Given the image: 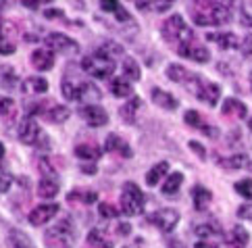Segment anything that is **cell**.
Masks as SVG:
<instances>
[{
    "mask_svg": "<svg viewBox=\"0 0 252 248\" xmlns=\"http://www.w3.org/2000/svg\"><path fill=\"white\" fill-rule=\"evenodd\" d=\"M140 98L138 96H133V98L129 100V102H125L123 106H121V119L125 121V123H133L136 121V113H138V109H140Z\"/></svg>",
    "mask_w": 252,
    "mask_h": 248,
    "instance_id": "cell-30",
    "label": "cell"
},
{
    "mask_svg": "<svg viewBox=\"0 0 252 248\" xmlns=\"http://www.w3.org/2000/svg\"><path fill=\"white\" fill-rule=\"evenodd\" d=\"M100 155H102V150L98 146H94V144H79V146H75V156L84 158V161H96Z\"/></svg>",
    "mask_w": 252,
    "mask_h": 248,
    "instance_id": "cell-31",
    "label": "cell"
},
{
    "mask_svg": "<svg viewBox=\"0 0 252 248\" xmlns=\"http://www.w3.org/2000/svg\"><path fill=\"white\" fill-rule=\"evenodd\" d=\"M46 119L50 121V123H65L67 119H69V115H71V111L67 109V106H63V104H57V106H52V109H48L46 113Z\"/></svg>",
    "mask_w": 252,
    "mask_h": 248,
    "instance_id": "cell-33",
    "label": "cell"
},
{
    "mask_svg": "<svg viewBox=\"0 0 252 248\" xmlns=\"http://www.w3.org/2000/svg\"><path fill=\"white\" fill-rule=\"evenodd\" d=\"M217 163L225 169H250L252 156L248 155H233V156H219Z\"/></svg>",
    "mask_w": 252,
    "mask_h": 248,
    "instance_id": "cell-16",
    "label": "cell"
},
{
    "mask_svg": "<svg viewBox=\"0 0 252 248\" xmlns=\"http://www.w3.org/2000/svg\"><path fill=\"white\" fill-rule=\"evenodd\" d=\"M160 31H163V38L171 44H175L177 48L184 46V44L194 42V31L188 28V23L184 21L182 15H171L169 19L163 23Z\"/></svg>",
    "mask_w": 252,
    "mask_h": 248,
    "instance_id": "cell-2",
    "label": "cell"
},
{
    "mask_svg": "<svg viewBox=\"0 0 252 248\" xmlns=\"http://www.w3.org/2000/svg\"><path fill=\"white\" fill-rule=\"evenodd\" d=\"M177 55H182L184 59L196 61V63H209V61H211L209 48H204L202 44H196V42H190V44H184V46H179L177 48Z\"/></svg>",
    "mask_w": 252,
    "mask_h": 248,
    "instance_id": "cell-10",
    "label": "cell"
},
{
    "mask_svg": "<svg viewBox=\"0 0 252 248\" xmlns=\"http://www.w3.org/2000/svg\"><path fill=\"white\" fill-rule=\"evenodd\" d=\"M4 153H6V150H4V144H2V142H0V158L4 156Z\"/></svg>",
    "mask_w": 252,
    "mask_h": 248,
    "instance_id": "cell-56",
    "label": "cell"
},
{
    "mask_svg": "<svg viewBox=\"0 0 252 248\" xmlns=\"http://www.w3.org/2000/svg\"><path fill=\"white\" fill-rule=\"evenodd\" d=\"M194 94L198 96V100L206 102L209 106H217L219 98H221V88L217 84L209 82V79H196V88H194Z\"/></svg>",
    "mask_w": 252,
    "mask_h": 248,
    "instance_id": "cell-6",
    "label": "cell"
},
{
    "mask_svg": "<svg viewBox=\"0 0 252 248\" xmlns=\"http://www.w3.org/2000/svg\"><path fill=\"white\" fill-rule=\"evenodd\" d=\"M44 242L48 248H71L75 242V227L69 219L57 221V225H52L44 234Z\"/></svg>",
    "mask_w": 252,
    "mask_h": 248,
    "instance_id": "cell-3",
    "label": "cell"
},
{
    "mask_svg": "<svg viewBox=\"0 0 252 248\" xmlns=\"http://www.w3.org/2000/svg\"><path fill=\"white\" fill-rule=\"evenodd\" d=\"M192 198H194V207L198 211H204L206 207L211 205L213 194H211V190H206L204 186H194L192 188Z\"/></svg>",
    "mask_w": 252,
    "mask_h": 248,
    "instance_id": "cell-21",
    "label": "cell"
},
{
    "mask_svg": "<svg viewBox=\"0 0 252 248\" xmlns=\"http://www.w3.org/2000/svg\"><path fill=\"white\" fill-rule=\"evenodd\" d=\"M152 100H155V104H158L160 109H167V111H175L179 104L173 94L160 90V88H152Z\"/></svg>",
    "mask_w": 252,
    "mask_h": 248,
    "instance_id": "cell-18",
    "label": "cell"
},
{
    "mask_svg": "<svg viewBox=\"0 0 252 248\" xmlns=\"http://www.w3.org/2000/svg\"><path fill=\"white\" fill-rule=\"evenodd\" d=\"M4 2H6V0H0V6H2V4H4Z\"/></svg>",
    "mask_w": 252,
    "mask_h": 248,
    "instance_id": "cell-59",
    "label": "cell"
},
{
    "mask_svg": "<svg viewBox=\"0 0 252 248\" xmlns=\"http://www.w3.org/2000/svg\"><path fill=\"white\" fill-rule=\"evenodd\" d=\"M100 8L106 13H113L119 21H129V13L121 6L119 0H100Z\"/></svg>",
    "mask_w": 252,
    "mask_h": 248,
    "instance_id": "cell-23",
    "label": "cell"
},
{
    "mask_svg": "<svg viewBox=\"0 0 252 248\" xmlns=\"http://www.w3.org/2000/svg\"><path fill=\"white\" fill-rule=\"evenodd\" d=\"M44 42H46V46L52 52H63V55H69V52H75L79 48V44L73 38H69V35H65V33H59V31L48 33Z\"/></svg>",
    "mask_w": 252,
    "mask_h": 248,
    "instance_id": "cell-7",
    "label": "cell"
},
{
    "mask_svg": "<svg viewBox=\"0 0 252 248\" xmlns=\"http://www.w3.org/2000/svg\"><path fill=\"white\" fill-rule=\"evenodd\" d=\"M82 171H84V173H90V175H94V173H96V165H84V167H82Z\"/></svg>",
    "mask_w": 252,
    "mask_h": 248,
    "instance_id": "cell-53",
    "label": "cell"
},
{
    "mask_svg": "<svg viewBox=\"0 0 252 248\" xmlns=\"http://www.w3.org/2000/svg\"><path fill=\"white\" fill-rule=\"evenodd\" d=\"M57 213H59V205H55V202H48V205H40V207H35L32 213H30V223L35 225V227H40L44 223H48L50 219H55L57 217Z\"/></svg>",
    "mask_w": 252,
    "mask_h": 248,
    "instance_id": "cell-12",
    "label": "cell"
},
{
    "mask_svg": "<svg viewBox=\"0 0 252 248\" xmlns=\"http://www.w3.org/2000/svg\"><path fill=\"white\" fill-rule=\"evenodd\" d=\"M150 221L160 229V232L169 234V232H173L175 225L179 223V213L175 209H160L150 217Z\"/></svg>",
    "mask_w": 252,
    "mask_h": 248,
    "instance_id": "cell-8",
    "label": "cell"
},
{
    "mask_svg": "<svg viewBox=\"0 0 252 248\" xmlns=\"http://www.w3.org/2000/svg\"><path fill=\"white\" fill-rule=\"evenodd\" d=\"M100 96H102L100 90H98L92 82L79 84V100H98Z\"/></svg>",
    "mask_w": 252,
    "mask_h": 248,
    "instance_id": "cell-36",
    "label": "cell"
},
{
    "mask_svg": "<svg viewBox=\"0 0 252 248\" xmlns=\"http://www.w3.org/2000/svg\"><path fill=\"white\" fill-rule=\"evenodd\" d=\"M0 115H2L4 119H13L17 115V104L13 98H8V96L0 98Z\"/></svg>",
    "mask_w": 252,
    "mask_h": 248,
    "instance_id": "cell-37",
    "label": "cell"
},
{
    "mask_svg": "<svg viewBox=\"0 0 252 248\" xmlns=\"http://www.w3.org/2000/svg\"><path fill=\"white\" fill-rule=\"evenodd\" d=\"M17 50V28L13 23H0V55H13Z\"/></svg>",
    "mask_w": 252,
    "mask_h": 248,
    "instance_id": "cell-9",
    "label": "cell"
},
{
    "mask_svg": "<svg viewBox=\"0 0 252 248\" xmlns=\"http://www.w3.org/2000/svg\"><path fill=\"white\" fill-rule=\"evenodd\" d=\"M206 40L215 42V44H217L219 48H223V50H233V48H240V46H242V40L238 38L236 33H231V31L209 33V35H206Z\"/></svg>",
    "mask_w": 252,
    "mask_h": 248,
    "instance_id": "cell-14",
    "label": "cell"
},
{
    "mask_svg": "<svg viewBox=\"0 0 252 248\" xmlns=\"http://www.w3.org/2000/svg\"><path fill=\"white\" fill-rule=\"evenodd\" d=\"M44 17L46 19H59V17H63V11L61 8H48V11H44Z\"/></svg>",
    "mask_w": 252,
    "mask_h": 248,
    "instance_id": "cell-50",
    "label": "cell"
},
{
    "mask_svg": "<svg viewBox=\"0 0 252 248\" xmlns=\"http://www.w3.org/2000/svg\"><path fill=\"white\" fill-rule=\"evenodd\" d=\"M229 244L231 246H236V248H244L246 244H248V240H250V234L246 232L242 225H233V229L229 232Z\"/></svg>",
    "mask_w": 252,
    "mask_h": 248,
    "instance_id": "cell-29",
    "label": "cell"
},
{
    "mask_svg": "<svg viewBox=\"0 0 252 248\" xmlns=\"http://www.w3.org/2000/svg\"><path fill=\"white\" fill-rule=\"evenodd\" d=\"M175 4V0H152V11H157V13H167L171 6Z\"/></svg>",
    "mask_w": 252,
    "mask_h": 248,
    "instance_id": "cell-44",
    "label": "cell"
},
{
    "mask_svg": "<svg viewBox=\"0 0 252 248\" xmlns=\"http://www.w3.org/2000/svg\"><path fill=\"white\" fill-rule=\"evenodd\" d=\"M167 173H169V163H167V161H160V163H157V165L146 173V184L152 188V186H157Z\"/></svg>",
    "mask_w": 252,
    "mask_h": 248,
    "instance_id": "cell-28",
    "label": "cell"
},
{
    "mask_svg": "<svg viewBox=\"0 0 252 248\" xmlns=\"http://www.w3.org/2000/svg\"><path fill=\"white\" fill-rule=\"evenodd\" d=\"M192 19L200 28H219L231 21L229 0H196Z\"/></svg>",
    "mask_w": 252,
    "mask_h": 248,
    "instance_id": "cell-1",
    "label": "cell"
},
{
    "mask_svg": "<svg viewBox=\"0 0 252 248\" xmlns=\"http://www.w3.org/2000/svg\"><path fill=\"white\" fill-rule=\"evenodd\" d=\"M194 248H219V246H215V244H209V242H198Z\"/></svg>",
    "mask_w": 252,
    "mask_h": 248,
    "instance_id": "cell-54",
    "label": "cell"
},
{
    "mask_svg": "<svg viewBox=\"0 0 252 248\" xmlns=\"http://www.w3.org/2000/svg\"><path fill=\"white\" fill-rule=\"evenodd\" d=\"M240 48H242V52H244L246 57H248V55H252V33L248 35V38H246L244 42H242V46H240Z\"/></svg>",
    "mask_w": 252,
    "mask_h": 248,
    "instance_id": "cell-49",
    "label": "cell"
},
{
    "mask_svg": "<svg viewBox=\"0 0 252 248\" xmlns=\"http://www.w3.org/2000/svg\"><path fill=\"white\" fill-rule=\"evenodd\" d=\"M71 202L73 200H82L86 202V205H92V202H96L98 198V194L96 192H82V190H73V192H69V196H67Z\"/></svg>",
    "mask_w": 252,
    "mask_h": 248,
    "instance_id": "cell-38",
    "label": "cell"
},
{
    "mask_svg": "<svg viewBox=\"0 0 252 248\" xmlns=\"http://www.w3.org/2000/svg\"><path fill=\"white\" fill-rule=\"evenodd\" d=\"M98 213H100V217H104V219H113L119 215V211L113 205H109V202H100V205H98Z\"/></svg>",
    "mask_w": 252,
    "mask_h": 248,
    "instance_id": "cell-43",
    "label": "cell"
},
{
    "mask_svg": "<svg viewBox=\"0 0 252 248\" xmlns=\"http://www.w3.org/2000/svg\"><path fill=\"white\" fill-rule=\"evenodd\" d=\"M38 194H40V198H55L59 194L57 177H42L38 182Z\"/></svg>",
    "mask_w": 252,
    "mask_h": 248,
    "instance_id": "cell-20",
    "label": "cell"
},
{
    "mask_svg": "<svg viewBox=\"0 0 252 248\" xmlns=\"http://www.w3.org/2000/svg\"><path fill=\"white\" fill-rule=\"evenodd\" d=\"M79 113H82L84 121L88 123L90 127H102V125L109 123V115H106V111L102 109V106H98V104H88Z\"/></svg>",
    "mask_w": 252,
    "mask_h": 248,
    "instance_id": "cell-11",
    "label": "cell"
},
{
    "mask_svg": "<svg viewBox=\"0 0 252 248\" xmlns=\"http://www.w3.org/2000/svg\"><path fill=\"white\" fill-rule=\"evenodd\" d=\"M250 90H252V73H250Z\"/></svg>",
    "mask_w": 252,
    "mask_h": 248,
    "instance_id": "cell-58",
    "label": "cell"
},
{
    "mask_svg": "<svg viewBox=\"0 0 252 248\" xmlns=\"http://www.w3.org/2000/svg\"><path fill=\"white\" fill-rule=\"evenodd\" d=\"M32 65L38 71H50L55 65V52L50 48H35L32 52Z\"/></svg>",
    "mask_w": 252,
    "mask_h": 248,
    "instance_id": "cell-15",
    "label": "cell"
},
{
    "mask_svg": "<svg viewBox=\"0 0 252 248\" xmlns=\"http://www.w3.org/2000/svg\"><path fill=\"white\" fill-rule=\"evenodd\" d=\"M171 248H186V246L179 242V240H173V242H171Z\"/></svg>",
    "mask_w": 252,
    "mask_h": 248,
    "instance_id": "cell-55",
    "label": "cell"
},
{
    "mask_svg": "<svg viewBox=\"0 0 252 248\" xmlns=\"http://www.w3.org/2000/svg\"><path fill=\"white\" fill-rule=\"evenodd\" d=\"M111 92L117 96V98H127V96L133 94L131 82L125 77H115V79H111Z\"/></svg>",
    "mask_w": 252,
    "mask_h": 248,
    "instance_id": "cell-22",
    "label": "cell"
},
{
    "mask_svg": "<svg viewBox=\"0 0 252 248\" xmlns=\"http://www.w3.org/2000/svg\"><path fill=\"white\" fill-rule=\"evenodd\" d=\"M61 90H63V96H65L67 100H71V102H79V86L71 84V82H63Z\"/></svg>",
    "mask_w": 252,
    "mask_h": 248,
    "instance_id": "cell-39",
    "label": "cell"
},
{
    "mask_svg": "<svg viewBox=\"0 0 252 248\" xmlns=\"http://www.w3.org/2000/svg\"><path fill=\"white\" fill-rule=\"evenodd\" d=\"M188 146H190V150L194 155H198L200 158H206V150H204V146L200 144V142H196V140H190L188 142Z\"/></svg>",
    "mask_w": 252,
    "mask_h": 248,
    "instance_id": "cell-45",
    "label": "cell"
},
{
    "mask_svg": "<svg viewBox=\"0 0 252 248\" xmlns=\"http://www.w3.org/2000/svg\"><path fill=\"white\" fill-rule=\"evenodd\" d=\"M236 192L238 194H242L244 198H252V180H240V182H236Z\"/></svg>",
    "mask_w": 252,
    "mask_h": 248,
    "instance_id": "cell-42",
    "label": "cell"
},
{
    "mask_svg": "<svg viewBox=\"0 0 252 248\" xmlns=\"http://www.w3.org/2000/svg\"><path fill=\"white\" fill-rule=\"evenodd\" d=\"M238 217H240V219L252 221V202H246V205H242V207L238 209Z\"/></svg>",
    "mask_w": 252,
    "mask_h": 248,
    "instance_id": "cell-47",
    "label": "cell"
},
{
    "mask_svg": "<svg viewBox=\"0 0 252 248\" xmlns=\"http://www.w3.org/2000/svg\"><path fill=\"white\" fill-rule=\"evenodd\" d=\"M242 23H244L246 28H252V17H248L246 11H242Z\"/></svg>",
    "mask_w": 252,
    "mask_h": 248,
    "instance_id": "cell-52",
    "label": "cell"
},
{
    "mask_svg": "<svg viewBox=\"0 0 252 248\" xmlns=\"http://www.w3.org/2000/svg\"><path fill=\"white\" fill-rule=\"evenodd\" d=\"M184 121L188 123V125L198 127V129H204L206 127V123H204V119L200 117V113H198V111H186Z\"/></svg>",
    "mask_w": 252,
    "mask_h": 248,
    "instance_id": "cell-40",
    "label": "cell"
},
{
    "mask_svg": "<svg viewBox=\"0 0 252 248\" xmlns=\"http://www.w3.org/2000/svg\"><path fill=\"white\" fill-rule=\"evenodd\" d=\"M182 182H184V173H179V171H175V173H171L169 177H167V182L163 184V194L165 196H171V194H175L177 190H179V186H182Z\"/></svg>",
    "mask_w": 252,
    "mask_h": 248,
    "instance_id": "cell-34",
    "label": "cell"
},
{
    "mask_svg": "<svg viewBox=\"0 0 252 248\" xmlns=\"http://www.w3.org/2000/svg\"><path fill=\"white\" fill-rule=\"evenodd\" d=\"M121 71H123V77H125V79H129V82H138V79L142 77V71H140L138 61H133V59H129V57H125V59H123Z\"/></svg>",
    "mask_w": 252,
    "mask_h": 248,
    "instance_id": "cell-26",
    "label": "cell"
},
{
    "mask_svg": "<svg viewBox=\"0 0 252 248\" xmlns=\"http://www.w3.org/2000/svg\"><path fill=\"white\" fill-rule=\"evenodd\" d=\"M8 244H11V248H35L32 238L28 234L19 232V229H11L8 232Z\"/></svg>",
    "mask_w": 252,
    "mask_h": 248,
    "instance_id": "cell-27",
    "label": "cell"
},
{
    "mask_svg": "<svg viewBox=\"0 0 252 248\" xmlns=\"http://www.w3.org/2000/svg\"><path fill=\"white\" fill-rule=\"evenodd\" d=\"M23 92H32V94H44V92H48V82L44 77H38V75H33V77H28L23 82Z\"/></svg>",
    "mask_w": 252,
    "mask_h": 248,
    "instance_id": "cell-25",
    "label": "cell"
},
{
    "mask_svg": "<svg viewBox=\"0 0 252 248\" xmlns=\"http://www.w3.org/2000/svg\"><path fill=\"white\" fill-rule=\"evenodd\" d=\"M8 188H11V177L0 171V194H4Z\"/></svg>",
    "mask_w": 252,
    "mask_h": 248,
    "instance_id": "cell-48",
    "label": "cell"
},
{
    "mask_svg": "<svg viewBox=\"0 0 252 248\" xmlns=\"http://www.w3.org/2000/svg\"><path fill=\"white\" fill-rule=\"evenodd\" d=\"M129 232H131L129 223H119V225H117V234H119V236H129Z\"/></svg>",
    "mask_w": 252,
    "mask_h": 248,
    "instance_id": "cell-51",
    "label": "cell"
},
{
    "mask_svg": "<svg viewBox=\"0 0 252 248\" xmlns=\"http://www.w3.org/2000/svg\"><path fill=\"white\" fill-rule=\"evenodd\" d=\"M194 234L202 240H209V238H219L221 236V227L217 223H200L194 227Z\"/></svg>",
    "mask_w": 252,
    "mask_h": 248,
    "instance_id": "cell-32",
    "label": "cell"
},
{
    "mask_svg": "<svg viewBox=\"0 0 252 248\" xmlns=\"http://www.w3.org/2000/svg\"><path fill=\"white\" fill-rule=\"evenodd\" d=\"M104 148L109 150V153H119V155H123L125 158H129V156L133 155L127 142H123L119 136H115V134H111L109 138H106V142H104Z\"/></svg>",
    "mask_w": 252,
    "mask_h": 248,
    "instance_id": "cell-19",
    "label": "cell"
},
{
    "mask_svg": "<svg viewBox=\"0 0 252 248\" xmlns=\"http://www.w3.org/2000/svg\"><path fill=\"white\" fill-rule=\"evenodd\" d=\"M223 115H236V117H240V119H244L246 115H248V109H246V104L244 102H240L238 98H225V102H223Z\"/></svg>",
    "mask_w": 252,
    "mask_h": 248,
    "instance_id": "cell-24",
    "label": "cell"
},
{
    "mask_svg": "<svg viewBox=\"0 0 252 248\" xmlns=\"http://www.w3.org/2000/svg\"><path fill=\"white\" fill-rule=\"evenodd\" d=\"M40 138V125L35 123L33 117H25L21 121V125H19V140L23 142V144H35Z\"/></svg>",
    "mask_w": 252,
    "mask_h": 248,
    "instance_id": "cell-13",
    "label": "cell"
},
{
    "mask_svg": "<svg viewBox=\"0 0 252 248\" xmlns=\"http://www.w3.org/2000/svg\"><path fill=\"white\" fill-rule=\"evenodd\" d=\"M88 244L92 248H113V242L100 232V229H92V232L88 234Z\"/></svg>",
    "mask_w": 252,
    "mask_h": 248,
    "instance_id": "cell-35",
    "label": "cell"
},
{
    "mask_svg": "<svg viewBox=\"0 0 252 248\" xmlns=\"http://www.w3.org/2000/svg\"><path fill=\"white\" fill-rule=\"evenodd\" d=\"M115 67H117L115 61L100 55L98 50L94 52V55L84 57V61H82V69L96 79H111L113 73H115Z\"/></svg>",
    "mask_w": 252,
    "mask_h": 248,
    "instance_id": "cell-4",
    "label": "cell"
},
{
    "mask_svg": "<svg viewBox=\"0 0 252 248\" xmlns=\"http://www.w3.org/2000/svg\"><path fill=\"white\" fill-rule=\"evenodd\" d=\"M98 52L104 55V57H109V59H113V57H121L123 55V48L119 46V44H115V42H106L102 48H98Z\"/></svg>",
    "mask_w": 252,
    "mask_h": 248,
    "instance_id": "cell-41",
    "label": "cell"
},
{
    "mask_svg": "<svg viewBox=\"0 0 252 248\" xmlns=\"http://www.w3.org/2000/svg\"><path fill=\"white\" fill-rule=\"evenodd\" d=\"M165 73H167V77L171 79V82H175V84H192V79L198 77V75L192 73V71H188L184 65H177V63L169 65Z\"/></svg>",
    "mask_w": 252,
    "mask_h": 248,
    "instance_id": "cell-17",
    "label": "cell"
},
{
    "mask_svg": "<svg viewBox=\"0 0 252 248\" xmlns=\"http://www.w3.org/2000/svg\"><path fill=\"white\" fill-rule=\"evenodd\" d=\"M38 167H40V171L44 173V177H55V175H57V171H55V169H52V167H50L48 158H42Z\"/></svg>",
    "mask_w": 252,
    "mask_h": 248,
    "instance_id": "cell-46",
    "label": "cell"
},
{
    "mask_svg": "<svg viewBox=\"0 0 252 248\" xmlns=\"http://www.w3.org/2000/svg\"><path fill=\"white\" fill-rule=\"evenodd\" d=\"M248 129L252 131V117H250V121H248Z\"/></svg>",
    "mask_w": 252,
    "mask_h": 248,
    "instance_id": "cell-57",
    "label": "cell"
},
{
    "mask_svg": "<svg viewBox=\"0 0 252 248\" xmlns=\"http://www.w3.org/2000/svg\"><path fill=\"white\" fill-rule=\"evenodd\" d=\"M144 194L133 182H127L121 190V211L125 215H140L144 211Z\"/></svg>",
    "mask_w": 252,
    "mask_h": 248,
    "instance_id": "cell-5",
    "label": "cell"
}]
</instances>
